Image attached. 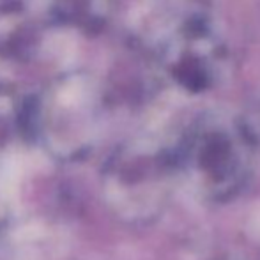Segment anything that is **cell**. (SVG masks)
Returning <instances> with one entry per match:
<instances>
[{
    "instance_id": "1",
    "label": "cell",
    "mask_w": 260,
    "mask_h": 260,
    "mask_svg": "<svg viewBox=\"0 0 260 260\" xmlns=\"http://www.w3.org/2000/svg\"><path fill=\"white\" fill-rule=\"evenodd\" d=\"M248 232H250V236L253 237V239L260 241V209H258V212H255V214L251 216L250 225H248Z\"/></svg>"
}]
</instances>
